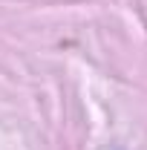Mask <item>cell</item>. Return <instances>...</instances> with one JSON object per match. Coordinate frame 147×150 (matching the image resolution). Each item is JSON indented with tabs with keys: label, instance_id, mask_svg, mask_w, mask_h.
Here are the masks:
<instances>
[]
</instances>
